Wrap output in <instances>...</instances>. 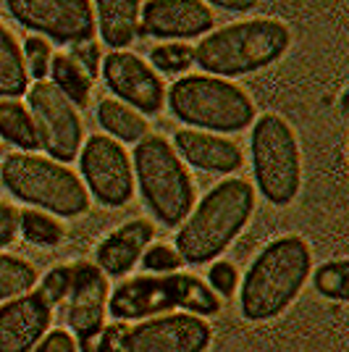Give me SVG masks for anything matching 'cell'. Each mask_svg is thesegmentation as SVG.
Returning <instances> with one entry per match:
<instances>
[{"mask_svg": "<svg viewBox=\"0 0 349 352\" xmlns=\"http://www.w3.org/2000/svg\"><path fill=\"white\" fill-rule=\"evenodd\" d=\"M313 268V250L300 234L271 239L239 281V310L252 323L281 316L302 292Z\"/></svg>", "mask_w": 349, "mask_h": 352, "instance_id": "6da1fadb", "label": "cell"}, {"mask_svg": "<svg viewBox=\"0 0 349 352\" xmlns=\"http://www.w3.org/2000/svg\"><path fill=\"white\" fill-rule=\"evenodd\" d=\"M255 213V190L247 179H223L197 203L176 234V252L190 265L213 263L239 236Z\"/></svg>", "mask_w": 349, "mask_h": 352, "instance_id": "7a4b0ae2", "label": "cell"}, {"mask_svg": "<svg viewBox=\"0 0 349 352\" xmlns=\"http://www.w3.org/2000/svg\"><path fill=\"white\" fill-rule=\"evenodd\" d=\"M291 32L281 19H245L203 37L194 47V63L207 76L234 79L255 74L286 56Z\"/></svg>", "mask_w": 349, "mask_h": 352, "instance_id": "3957f363", "label": "cell"}, {"mask_svg": "<svg viewBox=\"0 0 349 352\" xmlns=\"http://www.w3.org/2000/svg\"><path fill=\"white\" fill-rule=\"evenodd\" d=\"M131 168L147 210L168 229L181 226L194 206V182L171 142L147 134L131 150Z\"/></svg>", "mask_w": 349, "mask_h": 352, "instance_id": "277c9868", "label": "cell"}, {"mask_svg": "<svg viewBox=\"0 0 349 352\" xmlns=\"http://www.w3.org/2000/svg\"><path fill=\"white\" fill-rule=\"evenodd\" d=\"M0 182L16 200L50 216L76 219L87 213L89 195L82 179L45 155L11 153L0 161Z\"/></svg>", "mask_w": 349, "mask_h": 352, "instance_id": "5b68a950", "label": "cell"}, {"mask_svg": "<svg viewBox=\"0 0 349 352\" xmlns=\"http://www.w3.org/2000/svg\"><path fill=\"white\" fill-rule=\"evenodd\" d=\"M166 103L181 124L200 132H242L255 121V103L234 82L190 74L166 89Z\"/></svg>", "mask_w": 349, "mask_h": 352, "instance_id": "8992f818", "label": "cell"}, {"mask_svg": "<svg viewBox=\"0 0 349 352\" xmlns=\"http://www.w3.org/2000/svg\"><path fill=\"white\" fill-rule=\"evenodd\" d=\"M176 308L207 318L221 310V300L200 276L192 274L134 276L121 281L108 297V313L116 321H147Z\"/></svg>", "mask_w": 349, "mask_h": 352, "instance_id": "52a82bcc", "label": "cell"}, {"mask_svg": "<svg viewBox=\"0 0 349 352\" xmlns=\"http://www.w3.org/2000/svg\"><path fill=\"white\" fill-rule=\"evenodd\" d=\"M252 174L260 195L271 206H291L302 187V153L289 121L278 113H262L249 134Z\"/></svg>", "mask_w": 349, "mask_h": 352, "instance_id": "ba28073f", "label": "cell"}, {"mask_svg": "<svg viewBox=\"0 0 349 352\" xmlns=\"http://www.w3.org/2000/svg\"><path fill=\"white\" fill-rule=\"evenodd\" d=\"M27 108L34 121L40 147L47 153V158L56 163L76 161L79 150L85 145V126L76 105L56 85L45 79V82L30 85Z\"/></svg>", "mask_w": 349, "mask_h": 352, "instance_id": "9c48e42d", "label": "cell"}, {"mask_svg": "<svg viewBox=\"0 0 349 352\" xmlns=\"http://www.w3.org/2000/svg\"><path fill=\"white\" fill-rule=\"evenodd\" d=\"M79 171L87 195L105 208H124L134 197L131 155L108 134H92L82 145Z\"/></svg>", "mask_w": 349, "mask_h": 352, "instance_id": "30bf717a", "label": "cell"}, {"mask_svg": "<svg viewBox=\"0 0 349 352\" xmlns=\"http://www.w3.org/2000/svg\"><path fill=\"white\" fill-rule=\"evenodd\" d=\"M21 27L60 45H85L95 37V6L87 0H8Z\"/></svg>", "mask_w": 349, "mask_h": 352, "instance_id": "8fae6325", "label": "cell"}, {"mask_svg": "<svg viewBox=\"0 0 349 352\" xmlns=\"http://www.w3.org/2000/svg\"><path fill=\"white\" fill-rule=\"evenodd\" d=\"M210 342V323L192 313L155 316L124 331V352H205Z\"/></svg>", "mask_w": 349, "mask_h": 352, "instance_id": "7c38bea8", "label": "cell"}, {"mask_svg": "<svg viewBox=\"0 0 349 352\" xmlns=\"http://www.w3.org/2000/svg\"><path fill=\"white\" fill-rule=\"evenodd\" d=\"M100 74L108 89L116 95V100L134 108L142 116L160 113L166 103V87L160 74L153 72L145 58L129 50H111L102 58Z\"/></svg>", "mask_w": 349, "mask_h": 352, "instance_id": "4fadbf2b", "label": "cell"}, {"mask_svg": "<svg viewBox=\"0 0 349 352\" xmlns=\"http://www.w3.org/2000/svg\"><path fill=\"white\" fill-rule=\"evenodd\" d=\"M216 16L207 3L197 0H150L139 14V32L155 40L184 43L213 30Z\"/></svg>", "mask_w": 349, "mask_h": 352, "instance_id": "5bb4252c", "label": "cell"}, {"mask_svg": "<svg viewBox=\"0 0 349 352\" xmlns=\"http://www.w3.org/2000/svg\"><path fill=\"white\" fill-rule=\"evenodd\" d=\"M71 289L66 297V323L79 342L98 337L105 329L108 313V279L95 263H74Z\"/></svg>", "mask_w": 349, "mask_h": 352, "instance_id": "9a60e30c", "label": "cell"}, {"mask_svg": "<svg viewBox=\"0 0 349 352\" xmlns=\"http://www.w3.org/2000/svg\"><path fill=\"white\" fill-rule=\"evenodd\" d=\"M53 308L37 292L0 305V352H32L50 329Z\"/></svg>", "mask_w": 349, "mask_h": 352, "instance_id": "2e32d148", "label": "cell"}, {"mask_svg": "<svg viewBox=\"0 0 349 352\" xmlns=\"http://www.w3.org/2000/svg\"><path fill=\"white\" fill-rule=\"evenodd\" d=\"M171 147L181 163H190L207 174H234L242 168V150L223 134L200 132V129H179L174 132Z\"/></svg>", "mask_w": 349, "mask_h": 352, "instance_id": "e0dca14e", "label": "cell"}, {"mask_svg": "<svg viewBox=\"0 0 349 352\" xmlns=\"http://www.w3.org/2000/svg\"><path fill=\"white\" fill-rule=\"evenodd\" d=\"M155 226L147 219H134L121 223L102 239L95 250V265L105 276H126L139 263L142 252L150 248Z\"/></svg>", "mask_w": 349, "mask_h": 352, "instance_id": "ac0fdd59", "label": "cell"}, {"mask_svg": "<svg viewBox=\"0 0 349 352\" xmlns=\"http://www.w3.org/2000/svg\"><path fill=\"white\" fill-rule=\"evenodd\" d=\"M95 6V30L100 32V40L113 53L134 43L139 34V3L134 0H100Z\"/></svg>", "mask_w": 349, "mask_h": 352, "instance_id": "d6986e66", "label": "cell"}, {"mask_svg": "<svg viewBox=\"0 0 349 352\" xmlns=\"http://www.w3.org/2000/svg\"><path fill=\"white\" fill-rule=\"evenodd\" d=\"M98 124L102 126V132H108L111 140L116 142H139L150 134V124L142 113H137L134 108L124 105L116 98H102L98 103Z\"/></svg>", "mask_w": 349, "mask_h": 352, "instance_id": "ffe728a7", "label": "cell"}, {"mask_svg": "<svg viewBox=\"0 0 349 352\" xmlns=\"http://www.w3.org/2000/svg\"><path fill=\"white\" fill-rule=\"evenodd\" d=\"M30 74L24 66V53L16 43L14 32L0 24V100H16L27 95Z\"/></svg>", "mask_w": 349, "mask_h": 352, "instance_id": "44dd1931", "label": "cell"}, {"mask_svg": "<svg viewBox=\"0 0 349 352\" xmlns=\"http://www.w3.org/2000/svg\"><path fill=\"white\" fill-rule=\"evenodd\" d=\"M0 140L24 153H34L40 147L27 105H21L19 100H0Z\"/></svg>", "mask_w": 349, "mask_h": 352, "instance_id": "7402d4cb", "label": "cell"}, {"mask_svg": "<svg viewBox=\"0 0 349 352\" xmlns=\"http://www.w3.org/2000/svg\"><path fill=\"white\" fill-rule=\"evenodd\" d=\"M50 76H53L50 85H56V87H58L76 108H85V105L89 103L92 79L79 69V63H76L69 53H53V60H50Z\"/></svg>", "mask_w": 349, "mask_h": 352, "instance_id": "603a6c76", "label": "cell"}, {"mask_svg": "<svg viewBox=\"0 0 349 352\" xmlns=\"http://www.w3.org/2000/svg\"><path fill=\"white\" fill-rule=\"evenodd\" d=\"M19 234L34 248H56L63 242L66 232H63V223L53 219L50 213L27 208V210H19Z\"/></svg>", "mask_w": 349, "mask_h": 352, "instance_id": "cb8c5ba5", "label": "cell"}, {"mask_svg": "<svg viewBox=\"0 0 349 352\" xmlns=\"http://www.w3.org/2000/svg\"><path fill=\"white\" fill-rule=\"evenodd\" d=\"M37 281L40 276H37L34 265L27 263L24 258L0 252V302L27 294Z\"/></svg>", "mask_w": 349, "mask_h": 352, "instance_id": "d4e9b609", "label": "cell"}, {"mask_svg": "<svg viewBox=\"0 0 349 352\" xmlns=\"http://www.w3.org/2000/svg\"><path fill=\"white\" fill-rule=\"evenodd\" d=\"M194 63V47L187 43H160L150 50V69L160 74H184Z\"/></svg>", "mask_w": 349, "mask_h": 352, "instance_id": "484cf974", "label": "cell"}, {"mask_svg": "<svg viewBox=\"0 0 349 352\" xmlns=\"http://www.w3.org/2000/svg\"><path fill=\"white\" fill-rule=\"evenodd\" d=\"M313 284H315L318 294L336 300V302H344L349 287V263L347 261H331V263L318 265Z\"/></svg>", "mask_w": 349, "mask_h": 352, "instance_id": "4316f807", "label": "cell"}, {"mask_svg": "<svg viewBox=\"0 0 349 352\" xmlns=\"http://www.w3.org/2000/svg\"><path fill=\"white\" fill-rule=\"evenodd\" d=\"M71 279H74L71 265H56V268H50L43 279L37 281V294L43 297L50 308L63 305L66 297H69V289H71Z\"/></svg>", "mask_w": 349, "mask_h": 352, "instance_id": "83f0119b", "label": "cell"}, {"mask_svg": "<svg viewBox=\"0 0 349 352\" xmlns=\"http://www.w3.org/2000/svg\"><path fill=\"white\" fill-rule=\"evenodd\" d=\"M24 66L27 74L34 76V82H45V76L50 74V60H53V45L47 43L40 34H30L24 40Z\"/></svg>", "mask_w": 349, "mask_h": 352, "instance_id": "f1b7e54d", "label": "cell"}, {"mask_svg": "<svg viewBox=\"0 0 349 352\" xmlns=\"http://www.w3.org/2000/svg\"><path fill=\"white\" fill-rule=\"evenodd\" d=\"M139 263L147 274L153 276H168V274H179V268L184 265L181 255L176 252V248H168V245H150V248L142 252Z\"/></svg>", "mask_w": 349, "mask_h": 352, "instance_id": "f546056e", "label": "cell"}, {"mask_svg": "<svg viewBox=\"0 0 349 352\" xmlns=\"http://www.w3.org/2000/svg\"><path fill=\"white\" fill-rule=\"evenodd\" d=\"M239 271H236V265L229 263V261H213L210 265V271H207V287H210V292L216 294V297H232L236 289H239Z\"/></svg>", "mask_w": 349, "mask_h": 352, "instance_id": "4dcf8cb0", "label": "cell"}, {"mask_svg": "<svg viewBox=\"0 0 349 352\" xmlns=\"http://www.w3.org/2000/svg\"><path fill=\"white\" fill-rule=\"evenodd\" d=\"M124 326H105L98 337L82 342V352H124Z\"/></svg>", "mask_w": 349, "mask_h": 352, "instance_id": "1f68e13d", "label": "cell"}, {"mask_svg": "<svg viewBox=\"0 0 349 352\" xmlns=\"http://www.w3.org/2000/svg\"><path fill=\"white\" fill-rule=\"evenodd\" d=\"M76 63H79V69L87 74L89 79L95 82L98 79V74H100V66H102V56H100V47L95 43H85V45H76L71 53H69Z\"/></svg>", "mask_w": 349, "mask_h": 352, "instance_id": "d6a6232c", "label": "cell"}, {"mask_svg": "<svg viewBox=\"0 0 349 352\" xmlns=\"http://www.w3.org/2000/svg\"><path fill=\"white\" fill-rule=\"evenodd\" d=\"M32 352H76V339L69 331L56 329V331H47L43 337V342Z\"/></svg>", "mask_w": 349, "mask_h": 352, "instance_id": "836d02e7", "label": "cell"}, {"mask_svg": "<svg viewBox=\"0 0 349 352\" xmlns=\"http://www.w3.org/2000/svg\"><path fill=\"white\" fill-rule=\"evenodd\" d=\"M16 234H19V210H14L8 203H0V248L11 245Z\"/></svg>", "mask_w": 349, "mask_h": 352, "instance_id": "e575fe53", "label": "cell"}, {"mask_svg": "<svg viewBox=\"0 0 349 352\" xmlns=\"http://www.w3.org/2000/svg\"><path fill=\"white\" fill-rule=\"evenodd\" d=\"M213 6H218L221 11H232V14H247L252 8H258L255 0H218Z\"/></svg>", "mask_w": 349, "mask_h": 352, "instance_id": "d590c367", "label": "cell"}, {"mask_svg": "<svg viewBox=\"0 0 349 352\" xmlns=\"http://www.w3.org/2000/svg\"><path fill=\"white\" fill-rule=\"evenodd\" d=\"M0 161H3V147H0Z\"/></svg>", "mask_w": 349, "mask_h": 352, "instance_id": "8d00e7d4", "label": "cell"}]
</instances>
